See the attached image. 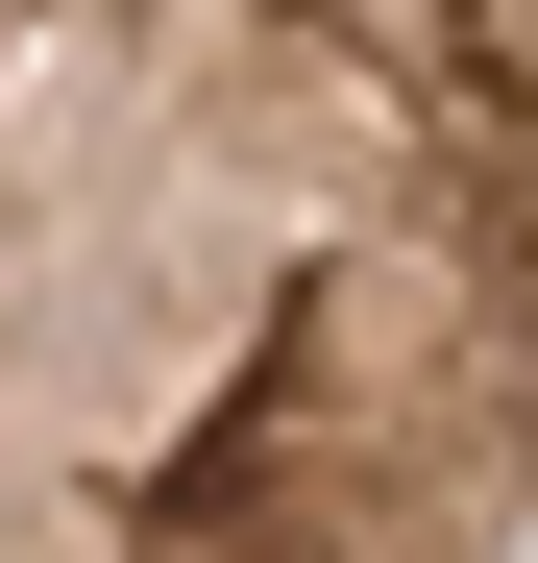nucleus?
I'll return each instance as SVG.
<instances>
[{
	"mask_svg": "<svg viewBox=\"0 0 538 563\" xmlns=\"http://www.w3.org/2000/svg\"><path fill=\"white\" fill-rule=\"evenodd\" d=\"M0 563H538V0H0Z\"/></svg>",
	"mask_w": 538,
	"mask_h": 563,
	"instance_id": "f257e3e1",
	"label": "nucleus"
}]
</instances>
